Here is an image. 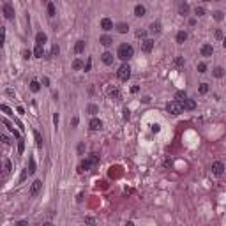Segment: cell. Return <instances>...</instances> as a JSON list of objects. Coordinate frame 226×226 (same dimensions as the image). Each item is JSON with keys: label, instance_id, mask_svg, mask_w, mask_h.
I'll use <instances>...</instances> for the list:
<instances>
[{"label": "cell", "instance_id": "1", "mask_svg": "<svg viewBox=\"0 0 226 226\" xmlns=\"http://www.w3.org/2000/svg\"><path fill=\"white\" fill-rule=\"evenodd\" d=\"M132 55H134V50H132L131 44H120V46H119L117 57H119L120 60H129Z\"/></svg>", "mask_w": 226, "mask_h": 226}, {"label": "cell", "instance_id": "2", "mask_svg": "<svg viewBox=\"0 0 226 226\" xmlns=\"http://www.w3.org/2000/svg\"><path fill=\"white\" fill-rule=\"evenodd\" d=\"M117 76H119V80L127 81V80L131 78V67H129L127 64H122V65L119 67V71H117Z\"/></svg>", "mask_w": 226, "mask_h": 226}, {"label": "cell", "instance_id": "3", "mask_svg": "<svg viewBox=\"0 0 226 226\" xmlns=\"http://www.w3.org/2000/svg\"><path fill=\"white\" fill-rule=\"evenodd\" d=\"M166 110H168V113H171V115H180V113H182V106H180V103H177V101H170L166 104Z\"/></svg>", "mask_w": 226, "mask_h": 226}, {"label": "cell", "instance_id": "4", "mask_svg": "<svg viewBox=\"0 0 226 226\" xmlns=\"http://www.w3.org/2000/svg\"><path fill=\"white\" fill-rule=\"evenodd\" d=\"M200 53H201V57H212L214 46H212V44H203L201 50H200Z\"/></svg>", "mask_w": 226, "mask_h": 226}, {"label": "cell", "instance_id": "5", "mask_svg": "<svg viewBox=\"0 0 226 226\" xmlns=\"http://www.w3.org/2000/svg\"><path fill=\"white\" fill-rule=\"evenodd\" d=\"M152 48H154V41H152V39H145V41L141 42V51H143V53H150Z\"/></svg>", "mask_w": 226, "mask_h": 226}, {"label": "cell", "instance_id": "6", "mask_svg": "<svg viewBox=\"0 0 226 226\" xmlns=\"http://www.w3.org/2000/svg\"><path fill=\"white\" fill-rule=\"evenodd\" d=\"M2 11H4V16H6L7 19H12V18H14V9H12L11 4H4Z\"/></svg>", "mask_w": 226, "mask_h": 226}, {"label": "cell", "instance_id": "7", "mask_svg": "<svg viewBox=\"0 0 226 226\" xmlns=\"http://www.w3.org/2000/svg\"><path fill=\"white\" fill-rule=\"evenodd\" d=\"M41 187H42V182H41V180H34L32 186H30V196H35V194L41 191Z\"/></svg>", "mask_w": 226, "mask_h": 226}, {"label": "cell", "instance_id": "8", "mask_svg": "<svg viewBox=\"0 0 226 226\" xmlns=\"http://www.w3.org/2000/svg\"><path fill=\"white\" fill-rule=\"evenodd\" d=\"M212 171H214V175H223V171H224V164L221 163V161H216L214 164H212Z\"/></svg>", "mask_w": 226, "mask_h": 226}, {"label": "cell", "instance_id": "9", "mask_svg": "<svg viewBox=\"0 0 226 226\" xmlns=\"http://www.w3.org/2000/svg\"><path fill=\"white\" fill-rule=\"evenodd\" d=\"M101 28L106 30V32L111 30V28H113V21H111L110 18H103V19H101Z\"/></svg>", "mask_w": 226, "mask_h": 226}, {"label": "cell", "instance_id": "10", "mask_svg": "<svg viewBox=\"0 0 226 226\" xmlns=\"http://www.w3.org/2000/svg\"><path fill=\"white\" fill-rule=\"evenodd\" d=\"M48 41V35L44 34V32H39L37 35H35V42H37V46H44V42Z\"/></svg>", "mask_w": 226, "mask_h": 226}, {"label": "cell", "instance_id": "11", "mask_svg": "<svg viewBox=\"0 0 226 226\" xmlns=\"http://www.w3.org/2000/svg\"><path fill=\"white\" fill-rule=\"evenodd\" d=\"M180 106H182V110H194V108H196V101L186 99L184 103H180Z\"/></svg>", "mask_w": 226, "mask_h": 226}, {"label": "cell", "instance_id": "12", "mask_svg": "<svg viewBox=\"0 0 226 226\" xmlns=\"http://www.w3.org/2000/svg\"><path fill=\"white\" fill-rule=\"evenodd\" d=\"M88 125H90V129H92V131H99V129L103 127V122H101L99 119H92Z\"/></svg>", "mask_w": 226, "mask_h": 226}, {"label": "cell", "instance_id": "13", "mask_svg": "<svg viewBox=\"0 0 226 226\" xmlns=\"http://www.w3.org/2000/svg\"><path fill=\"white\" fill-rule=\"evenodd\" d=\"M101 58H103V62H104L106 65L113 64V53H110V51H104V53L101 55Z\"/></svg>", "mask_w": 226, "mask_h": 226}, {"label": "cell", "instance_id": "14", "mask_svg": "<svg viewBox=\"0 0 226 226\" xmlns=\"http://www.w3.org/2000/svg\"><path fill=\"white\" fill-rule=\"evenodd\" d=\"M99 42L103 44V46H106V48H108V46H111V44H113V39H111L110 35H103V37L99 39Z\"/></svg>", "mask_w": 226, "mask_h": 226}, {"label": "cell", "instance_id": "15", "mask_svg": "<svg viewBox=\"0 0 226 226\" xmlns=\"http://www.w3.org/2000/svg\"><path fill=\"white\" fill-rule=\"evenodd\" d=\"M175 99H177V103H184L187 99V94L184 92V90H178V92L175 94Z\"/></svg>", "mask_w": 226, "mask_h": 226}, {"label": "cell", "instance_id": "16", "mask_svg": "<svg viewBox=\"0 0 226 226\" xmlns=\"http://www.w3.org/2000/svg\"><path fill=\"white\" fill-rule=\"evenodd\" d=\"M145 12H147V9L141 6V4H138L136 7H134V14H136L138 18H141V16H145Z\"/></svg>", "mask_w": 226, "mask_h": 226}, {"label": "cell", "instance_id": "17", "mask_svg": "<svg viewBox=\"0 0 226 226\" xmlns=\"http://www.w3.org/2000/svg\"><path fill=\"white\" fill-rule=\"evenodd\" d=\"M186 39H187V34H186L184 30H180V32L177 34V42H178V44H184Z\"/></svg>", "mask_w": 226, "mask_h": 226}, {"label": "cell", "instance_id": "18", "mask_svg": "<svg viewBox=\"0 0 226 226\" xmlns=\"http://www.w3.org/2000/svg\"><path fill=\"white\" fill-rule=\"evenodd\" d=\"M28 175H34L35 173V161H34V157H30V161H28V168H27Z\"/></svg>", "mask_w": 226, "mask_h": 226}, {"label": "cell", "instance_id": "19", "mask_svg": "<svg viewBox=\"0 0 226 226\" xmlns=\"http://www.w3.org/2000/svg\"><path fill=\"white\" fill-rule=\"evenodd\" d=\"M150 30L154 32V34H159L163 28H161V23H159V21H154V23L150 25Z\"/></svg>", "mask_w": 226, "mask_h": 226}, {"label": "cell", "instance_id": "20", "mask_svg": "<svg viewBox=\"0 0 226 226\" xmlns=\"http://www.w3.org/2000/svg\"><path fill=\"white\" fill-rule=\"evenodd\" d=\"M83 50H85V41H78V42L74 44V51H76V53H81Z\"/></svg>", "mask_w": 226, "mask_h": 226}, {"label": "cell", "instance_id": "21", "mask_svg": "<svg viewBox=\"0 0 226 226\" xmlns=\"http://www.w3.org/2000/svg\"><path fill=\"white\" fill-rule=\"evenodd\" d=\"M90 166H92V164H90V161H87V159H85V161H81V164H80L78 171H87V170H88Z\"/></svg>", "mask_w": 226, "mask_h": 226}, {"label": "cell", "instance_id": "22", "mask_svg": "<svg viewBox=\"0 0 226 226\" xmlns=\"http://www.w3.org/2000/svg\"><path fill=\"white\" fill-rule=\"evenodd\" d=\"M34 55H35V58H42V57H44V50H42V46H35Z\"/></svg>", "mask_w": 226, "mask_h": 226}, {"label": "cell", "instance_id": "23", "mask_svg": "<svg viewBox=\"0 0 226 226\" xmlns=\"http://www.w3.org/2000/svg\"><path fill=\"white\" fill-rule=\"evenodd\" d=\"M30 90H32V92H39V90H41V83L39 81H30Z\"/></svg>", "mask_w": 226, "mask_h": 226}, {"label": "cell", "instance_id": "24", "mask_svg": "<svg viewBox=\"0 0 226 226\" xmlns=\"http://www.w3.org/2000/svg\"><path fill=\"white\" fill-rule=\"evenodd\" d=\"M178 12L182 14V16L187 14V12H189V6H187V4H180V6H178Z\"/></svg>", "mask_w": 226, "mask_h": 226}, {"label": "cell", "instance_id": "25", "mask_svg": "<svg viewBox=\"0 0 226 226\" xmlns=\"http://www.w3.org/2000/svg\"><path fill=\"white\" fill-rule=\"evenodd\" d=\"M117 30H119L120 34H125V32L129 30V25H127V23H119V25H117Z\"/></svg>", "mask_w": 226, "mask_h": 226}, {"label": "cell", "instance_id": "26", "mask_svg": "<svg viewBox=\"0 0 226 226\" xmlns=\"http://www.w3.org/2000/svg\"><path fill=\"white\" fill-rule=\"evenodd\" d=\"M46 7H48V16L53 18V16H55V4H53V2H48Z\"/></svg>", "mask_w": 226, "mask_h": 226}, {"label": "cell", "instance_id": "27", "mask_svg": "<svg viewBox=\"0 0 226 226\" xmlns=\"http://www.w3.org/2000/svg\"><path fill=\"white\" fill-rule=\"evenodd\" d=\"M81 67H83V62H81L80 58H76V60L73 62V69H74V71H80Z\"/></svg>", "mask_w": 226, "mask_h": 226}, {"label": "cell", "instance_id": "28", "mask_svg": "<svg viewBox=\"0 0 226 226\" xmlns=\"http://www.w3.org/2000/svg\"><path fill=\"white\" fill-rule=\"evenodd\" d=\"M214 76L216 78H223L224 76V69H223V67H216V69H214Z\"/></svg>", "mask_w": 226, "mask_h": 226}, {"label": "cell", "instance_id": "29", "mask_svg": "<svg viewBox=\"0 0 226 226\" xmlns=\"http://www.w3.org/2000/svg\"><path fill=\"white\" fill-rule=\"evenodd\" d=\"M34 136H35V145L41 148V147H42V138H41V134H39L37 131H34Z\"/></svg>", "mask_w": 226, "mask_h": 226}, {"label": "cell", "instance_id": "30", "mask_svg": "<svg viewBox=\"0 0 226 226\" xmlns=\"http://www.w3.org/2000/svg\"><path fill=\"white\" fill-rule=\"evenodd\" d=\"M0 110H2L4 113H7V115H12V110H11L7 104H0Z\"/></svg>", "mask_w": 226, "mask_h": 226}, {"label": "cell", "instance_id": "31", "mask_svg": "<svg viewBox=\"0 0 226 226\" xmlns=\"http://www.w3.org/2000/svg\"><path fill=\"white\" fill-rule=\"evenodd\" d=\"M4 41H6V30L0 28V48L4 46Z\"/></svg>", "mask_w": 226, "mask_h": 226}, {"label": "cell", "instance_id": "32", "mask_svg": "<svg viewBox=\"0 0 226 226\" xmlns=\"http://www.w3.org/2000/svg\"><path fill=\"white\" fill-rule=\"evenodd\" d=\"M209 92V85L207 83H201L200 85V94H207Z\"/></svg>", "mask_w": 226, "mask_h": 226}, {"label": "cell", "instance_id": "33", "mask_svg": "<svg viewBox=\"0 0 226 226\" xmlns=\"http://www.w3.org/2000/svg\"><path fill=\"white\" fill-rule=\"evenodd\" d=\"M88 161H90V164H97V163H99V157H97V154H92Z\"/></svg>", "mask_w": 226, "mask_h": 226}, {"label": "cell", "instance_id": "34", "mask_svg": "<svg viewBox=\"0 0 226 226\" xmlns=\"http://www.w3.org/2000/svg\"><path fill=\"white\" fill-rule=\"evenodd\" d=\"M214 18H216L217 21H223V18H224V14H223V11H216V12H214Z\"/></svg>", "mask_w": 226, "mask_h": 226}, {"label": "cell", "instance_id": "35", "mask_svg": "<svg viewBox=\"0 0 226 226\" xmlns=\"http://www.w3.org/2000/svg\"><path fill=\"white\" fill-rule=\"evenodd\" d=\"M88 113L96 115V113H97V106H96V104H90V106H88Z\"/></svg>", "mask_w": 226, "mask_h": 226}, {"label": "cell", "instance_id": "36", "mask_svg": "<svg viewBox=\"0 0 226 226\" xmlns=\"http://www.w3.org/2000/svg\"><path fill=\"white\" fill-rule=\"evenodd\" d=\"M58 51H60V48L57 46V44H53V48H51V55H53V57H57V55H58Z\"/></svg>", "mask_w": 226, "mask_h": 226}, {"label": "cell", "instance_id": "37", "mask_svg": "<svg viewBox=\"0 0 226 226\" xmlns=\"http://www.w3.org/2000/svg\"><path fill=\"white\" fill-rule=\"evenodd\" d=\"M85 223H87L88 226H94V224H96V221H94V217H85Z\"/></svg>", "mask_w": 226, "mask_h": 226}, {"label": "cell", "instance_id": "38", "mask_svg": "<svg viewBox=\"0 0 226 226\" xmlns=\"http://www.w3.org/2000/svg\"><path fill=\"white\" fill-rule=\"evenodd\" d=\"M207 71V65L205 64H198V73H205Z\"/></svg>", "mask_w": 226, "mask_h": 226}, {"label": "cell", "instance_id": "39", "mask_svg": "<svg viewBox=\"0 0 226 226\" xmlns=\"http://www.w3.org/2000/svg\"><path fill=\"white\" fill-rule=\"evenodd\" d=\"M122 113H124V120H129V117H131V111H129L127 108H124V111H122Z\"/></svg>", "mask_w": 226, "mask_h": 226}, {"label": "cell", "instance_id": "40", "mask_svg": "<svg viewBox=\"0 0 226 226\" xmlns=\"http://www.w3.org/2000/svg\"><path fill=\"white\" fill-rule=\"evenodd\" d=\"M194 12H196L198 16H203V14H205V9H203V7H196V9H194Z\"/></svg>", "mask_w": 226, "mask_h": 226}, {"label": "cell", "instance_id": "41", "mask_svg": "<svg viewBox=\"0 0 226 226\" xmlns=\"http://www.w3.org/2000/svg\"><path fill=\"white\" fill-rule=\"evenodd\" d=\"M110 96H111L113 99H119V97H120V92H119V90H113V92H111Z\"/></svg>", "mask_w": 226, "mask_h": 226}, {"label": "cell", "instance_id": "42", "mask_svg": "<svg viewBox=\"0 0 226 226\" xmlns=\"http://www.w3.org/2000/svg\"><path fill=\"white\" fill-rule=\"evenodd\" d=\"M21 55H23V58H30V50H23V51H21Z\"/></svg>", "mask_w": 226, "mask_h": 226}, {"label": "cell", "instance_id": "43", "mask_svg": "<svg viewBox=\"0 0 226 226\" xmlns=\"http://www.w3.org/2000/svg\"><path fill=\"white\" fill-rule=\"evenodd\" d=\"M175 64H177L178 67H180V65H184V58H182V57H177V60H175Z\"/></svg>", "mask_w": 226, "mask_h": 226}, {"label": "cell", "instance_id": "44", "mask_svg": "<svg viewBox=\"0 0 226 226\" xmlns=\"http://www.w3.org/2000/svg\"><path fill=\"white\" fill-rule=\"evenodd\" d=\"M23 148H25V143H23V140H19V145H18V150H19V154L23 152Z\"/></svg>", "mask_w": 226, "mask_h": 226}, {"label": "cell", "instance_id": "45", "mask_svg": "<svg viewBox=\"0 0 226 226\" xmlns=\"http://www.w3.org/2000/svg\"><path fill=\"white\" fill-rule=\"evenodd\" d=\"M27 175H28V171H27V170H23V171H21V178H19L21 182H23V180L27 178Z\"/></svg>", "mask_w": 226, "mask_h": 226}, {"label": "cell", "instance_id": "46", "mask_svg": "<svg viewBox=\"0 0 226 226\" xmlns=\"http://www.w3.org/2000/svg\"><path fill=\"white\" fill-rule=\"evenodd\" d=\"M90 67H92V60H88V62H87V65H85V73L90 71Z\"/></svg>", "mask_w": 226, "mask_h": 226}, {"label": "cell", "instance_id": "47", "mask_svg": "<svg viewBox=\"0 0 226 226\" xmlns=\"http://www.w3.org/2000/svg\"><path fill=\"white\" fill-rule=\"evenodd\" d=\"M0 141H4V143H11V141H9V138H6L4 134H0Z\"/></svg>", "mask_w": 226, "mask_h": 226}, {"label": "cell", "instance_id": "48", "mask_svg": "<svg viewBox=\"0 0 226 226\" xmlns=\"http://www.w3.org/2000/svg\"><path fill=\"white\" fill-rule=\"evenodd\" d=\"M136 35H138V37H145V35H147V32H145V30H138V32H136Z\"/></svg>", "mask_w": 226, "mask_h": 226}, {"label": "cell", "instance_id": "49", "mask_svg": "<svg viewBox=\"0 0 226 226\" xmlns=\"http://www.w3.org/2000/svg\"><path fill=\"white\" fill-rule=\"evenodd\" d=\"M152 131H154V132H159V131H161V127L157 125V124H154V125H152Z\"/></svg>", "mask_w": 226, "mask_h": 226}, {"label": "cell", "instance_id": "50", "mask_svg": "<svg viewBox=\"0 0 226 226\" xmlns=\"http://www.w3.org/2000/svg\"><path fill=\"white\" fill-rule=\"evenodd\" d=\"M83 150H85V145H83V143H80V145H78V152H80V154H83Z\"/></svg>", "mask_w": 226, "mask_h": 226}, {"label": "cell", "instance_id": "51", "mask_svg": "<svg viewBox=\"0 0 226 226\" xmlns=\"http://www.w3.org/2000/svg\"><path fill=\"white\" fill-rule=\"evenodd\" d=\"M216 37H217V39H223V32H221V30H216Z\"/></svg>", "mask_w": 226, "mask_h": 226}, {"label": "cell", "instance_id": "52", "mask_svg": "<svg viewBox=\"0 0 226 226\" xmlns=\"http://www.w3.org/2000/svg\"><path fill=\"white\" fill-rule=\"evenodd\" d=\"M42 85L48 87V85H50V80H48V78H42Z\"/></svg>", "mask_w": 226, "mask_h": 226}, {"label": "cell", "instance_id": "53", "mask_svg": "<svg viewBox=\"0 0 226 226\" xmlns=\"http://www.w3.org/2000/svg\"><path fill=\"white\" fill-rule=\"evenodd\" d=\"M138 90H140V87H136V85H134V87L131 88V92H132V94H136V92H138Z\"/></svg>", "mask_w": 226, "mask_h": 226}, {"label": "cell", "instance_id": "54", "mask_svg": "<svg viewBox=\"0 0 226 226\" xmlns=\"http://www.w3.org/2000/svg\"><path fill=\"white\" fill-rule=\"evenodd\" d=\"M53 122H55V125L58 124V113H55V115H53Z\"/></svg>", "mask_w": 226, "mask_h": 226}, {"label": "cell", "instance_id": "55", "mask_svg": "<svg viewBox=\"0 0 226 226\" xmlns=\"http://www.w3.org/2000/svg\"><path fill=\"white\" fill-rule=\"evenodd\" d=\"M18 226H28V223H27V221H19Z\"/></svg>", "mask_w": 226, "mask_h": 226}, {"label": "cell", "instance_id": "56", "mask_svg": "<svg viewBox=\"0 0 226 226\" xmlns=\"http://www.w3.org/2000/svg\"><path fill=\"white\" fill-rule=\"evenodd\" d=\"M42 226H53V224H51V223H44Z\"/></svg>", "mask_w": 226, "mask_h": 226}, {"label": "cell", "instance_id": "57", "mask_svg": "<svg viewBox=\"0 0 226 226\" xmlns=\"http://www.w3.org/2000/svg\"><path fill=\"white\" fill-rule=\"evenodd\" d=\"M125 226H134V224H132V223H131V221H129V223H127V224H125Z\"/></svg>", "mask_w": 226, "mask_h": 226}, {"label": "cell", "instance_id": "58", "mask_svg": "<svg viewBox=\"0 0 226 226\" xmlns=\"http://www.w3.org/2000/svg\"><path fill=\"white\" fill-rule=\"evenodd\" d=\"M0 170H2V163H0Z\"/></svg>", "mask_w": 226, "mask_h": 226}]
</instances>
